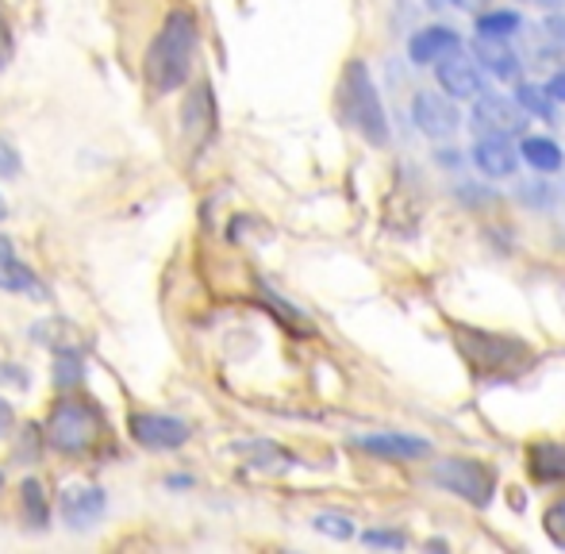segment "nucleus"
Listing matches in <instances>:
<instances>
[{
  "mask_svg": "<svg viewBox=\"0 0 565 554\" xmlns=\"http://www.w3.org/2000/svg\"><path fill=\"white\" fill-rule=\"evenodd\" d=\"M196 58V20L178 8L166 15L162 31L147 51V82L154 93H173L189 82V70Z\"/></svg>",
  "mask_w": 565,
  "mask_h": 554,
  "instance_id": "1",
  "label": "nucleus"
},
{
  "mask_svg": "<svg viewBox=\"0 0 565 554\" xmlns=\"http://www.w3.org/2000/svg\"><path fill=\"white\" fill-rule=\"evenodd\" d=\"M339 105L347 124L358 131L362 139H370L373 147H385L388 142V124H385V108H381V97L373 89V77L365 70V62H350L347 74H342L339 85Z\"/></svg>",
  "mask_w": 565,
  "mask_h": 554,
  "instance_id": "2",
  "label": "nucleus"
},
{
  "mask_svg": "<svg viewBox=\"0 0 565 554\" xmlns=\"http://www.w3.org/2000/svg\"><path fill=\"white\" fill-rule=\"evenodd\" d=\"M97 435H100L97 408L82 405V401H62L51 413V424H46V439L62 455H82V450H89L97 443Z\"/></svg>",
  "mask_w": 565,
  "mask_h": 554,
  "instance_id": "3",
  "label": "nucleus"
},
{
  "mask_svg": "<svg viewBox=\"0 0 565 554\" xmlns=\"http://www.w3.org/2000/svg\"><path fill=\"white\" fill-rule=\"evenodd\" d=\"M435 481L477 509H484L497 493V470L489 462H477V458H443V462H435Z\"/></svg>",
  "mask_w": 565,
  "mask_h": 554,
  "instance_id": "4",
  "label": "nucleus"
},
{
  "mask_svg": "<svg viewBox=\"0 0 565 554\" xmlns=\"http://www.w3.org/2000/svg\"><path fill=\"white\" fill-rule=\"evenodd\" d=\"M435 66H439L435 74H439L443 93H450V100H469V97L481 93V66H477L473 58H466L461 46L458 51H450L447 58H439Z\"/></svg>",
  "mask_w": 565,
  "mask_h": 554,
  "instance_id": "5",
  "label": "nucleus"
},
{
  "mask_svg": "<svg viewBox=\"0 0 565 554\" xmlns=\"http://www.w3.org/2000/svg\"><path fill=\"white\" fill-rule=\"evenodd\" d=\"M131 435L150 450H173L189 439V424L173 416H158V413H139L131 416Z\"/></svg>",
  "mask_w": 565,
  "mask_h": 554,
  "instance_id": "6",
  "label": "nucleus"
},
{
  "mask_svg": "<svg viewBox=\"0 0 565 554\" xmlns=\"http://www.w3.org/2000/svg\"><path fill=\"white\" fill-rule=\"evenodd\" d=\"M473 124L484 136H515L523 131V108L512 97H481L473 105Z\"/></svg>",
  "mask_w": 565,
  "mask_h": 554,
  "instance_id": "7",
  "label": "nucleus"
},
{
  "mask_svg": "<svg viewBox=\"0 0 565 554\" xmlns=\"http://www.w3.org/2000/svg\"><path fill=\"white\" fill-rule=\"evenodd\" d=\"M412 116H416L419 131L431 139H447L458 128V113H454L450 97H443V93H419L412 100Z\"/></svg>",
  "mask_w": 565,
  "mask_h": 554,
  "instance_id": "8",
  "label": "nucleus"
},
{
  "mask_svg": "<svg viewBox=\"0 0 565 554\" xmlns=\"http://www.w3.org/2000/svg\"><path fill=\"white\" fill-rule=\"evenodd\" d=\"M473 51H477V62H481V70H489V74L500 77V82H515V77H520V58H515V51L508 46V39L477 35Z\"/></svg>",
  "mask_w": 565,
  "mask_h": 554,
  "instance_id": "9",
  "label": "nucleus"
},
{
  "mask_svg": "<svg viewBox=\"0 0 565 554\" xmlns=\"http://www.w3.org/2000/svg\"><path fill=\"white\" fill-rule=\"evenodd\" d=\"M515 155H520V150H512L508 136H477L473 162H477V170L489 173V178H508V173H515Z\"/></svg>",
  "mask_w": 565,
  "mask_h": 554,
  "instance_id": "10",
  "label": "nucleus"
},
{
  "mask_svg": "<svg viewBox=\"0 0 565 554\" xmlns=\"http://www.w3.org/2000/svg\"><path fill=\"white\" fill-rule=\"evenodd\" d=\"M527 470L543 486H558L565 481V443H535L527 450Z\"/></svg>",
  "mask_w": 565,
  "mask_h": 554,
  "instance_id": "11",
  "label": "nucleus"
},
{
  "mask_svg": "<svg viewBox=\"0 0 565 554\" xmlns=\"http://www.w3.org/2000/svg\"><path fill=\"white\" fill-rule=\"evenodd\" d=\"M461 46V39H458V31H450V28H424L416 39H412V62H419V66H427V62H439V58H447L450 51H458Z\"/></svg>",
  "mask_w": 565,
  "mask_h": 554,
  "instance_id": "12",
  "label": "nucleus"
},
{
  "mask_svg": "<svg viewBox=\"0 0 565 554\" xmlns=\"http://www.w3.org/2000/svg\"><path fill=\"white\" fill-rule=\"evenodd\" d=\"M354 447L370 450V455H385V458H419L427 455V443L416 435H362L354 439Z\"/></svg>",
  "mask_w": 565,
  "mask_h": 554,
  "instance_id": "13",
  "label": "nucleus"
},
{
  "mask_svg": "<svg viewBox=\"0 0 565 554\" xmlns=\"http://www.w3.org/2000/svg\"><path fill=\"white\" fill-rule=\"evenodd\" d=\"M35 274H31V266L23 263L20 255H15V247L8 239H0V289L8 292H31L35 289Z\"/></svg>",
  "mask_w": 565,
  "mask_h": 554,
  "instance_id": "14",
  "label": "nucleus"
},
{
  "mask_svg": "<svg viewBox=\"0 0 565 554\" xmlns=\"http://www.w3.org/2000/svg\"><path fill=\"white\" fill-rule=\"evenodd\" d=\"M62 509H66L70 524L85 528L89 520L100 516V509H105V497H100V489H74V493L62 497Z\"/></svg>",
  "mask_w": 565,
  "mask_h": 554,
  "instance_id": "15",
  "label": "nucleus"
},
{
  "mask_svg": "<svg viewBox=\"0 0 565 554\" xmlns=\"http://www.w3.org/2000/svg\"><path fill=\"white\" fill-rule=\"evenodd\" d=\"M520 155L527 158V162L535 166V170H543V173L562 170V162H565V155H562V147H558V142H554V139H539V136L523 139Z\"/></svg>",
  "mask_w": 565,
  "mask_h": 554,
  "instance_id": "16",
  "label": "nucleus"
},
{
  "mask_svg": "<svg viewBox=\"0 0 565 554\" xmlns=\"http://www.w3.org/2000/svg\"><path fill=\"white\" fill-rule=\"evenodd\" d=\"M515 105H520L527 116L554 120V97L546 89H539V85H520V93H515Z\"/></svg>",
  "mask_w": 565,
  "mask_h": 554,
  "instance_id": "17",
  "label": "nucleus"
},
{
  "mask_svg": "<svg viewBox=\"0 0 565 554\" xmlns=\"http://www.w3.org/2000/svg\"><path fill=\"white\" fill-rule=\"evenodd\" d=\"M515 28H520V15H515V12H484V15H477V35L508 39Z\"/></svg>",
  "mask_w": 565,
  "mask_h": 554,
  "instance_id": "18",
  "label": "nucleus"
},
{
  "mask_svg": "<svg viewBox=\"0 0 565 554\" xmlns=\"http://www.w3.org/2000/svg\"><path fill=\"white\" fill-rule=\"evenodd\" d=\"M543 528H546V535L565 551V497H558V501L543 512Z\"/></svg>",
  "mask_w": 565,
  "mask_h": 554,
  "instance_id": "19",
  "label": "nucleus"
},
{
  "mask_svg": "<svg viewBox=\"0 0 565 554\" xmlns=\"http://www.w3.org/2000/svg\"><path fill=\"white\" fill-rule=\"evenodd\" d=\"M8 58H12V23H8V12L0 4V66H8Z\"/></svg>",
  "mask_w": 565,
  "mask_h": 554,
  "instance_id": "20",
  "label": "nucleus"
},
{
  "mask_svg": "<svg viewBox=\"0 0 565 554\" xmlns=\"http://www.w3.org/2000/svg\"><path fill=\"white\" fill-rule=\"evenodd\" d=\"M316 528H320V532L339 535V540H347V535H350V524L342 516H316Z\"/></svg>",
  "mask_w": 565,
  "mask_h": 554,
  "instance_id": "21",
  "label": "nucleus"
},
{
  "mask_svg": "<svg viewBox=\"0 0 565 554\" xmlns=\"http://www.w3.org/2000/svg\"><path fill=\"white\" fill-rule=\"evenodd\" d=\"M0 173H4V178L20 173V158H15V150L8 147V142H0Z\"/></svg>",
  "mask_w": 565,
  "mask_h": 554,
  "instance_id": "22",
  "label": "nucleus"
},
{
  "mask_svg": "<svg viewBox=\"0 0 565 554\" xmlns=\"http://www.w3.org/2000/svg\"><path fill=\"white\" fill-rule=\"evenodd\" d=\"M365 543H377V547H404V535H396V532H370V535H365Z\"/></svg>",
  "mask_w": 565,
  "mask_h": 554,
  "instance_id": "23",
  "label": "nucleus"
},
{
  "mask_svg": "<svg viewBox=\"0 0 565 554\" xmlns=\"http://www.w3.org/2000/svg\"><path fill=\"white\" fill-rule=\"evenodd\" d=\"M546 93H551L554 100H565V70H562V74H554V77H551V85H546Z\"/></svg>",
  "mask_w": 565,
  "mask_h": 554,
  "instance_id": "24",
  "label": "nucleus"
},
{
  "mask_svg": "<svg viewBox=\"0 0 565 554\" xmlns=\"http://www.w3.org/2000/svg\"><path fill=\"white\" fill-rule=\"evenodd\" d=\"M8 427H12V408H8V401H0V439L8 435Z\"/></svg>",
  "mask_w": 565,
  "mask_h": 554,
  "instance_id": "25",
  "label": "nucleus"
},
{
  "mask_svg": "<svg viewBox=\"0 0 565 554\" xmlns=\"http://www.w3.org/2000/svg\"><path fill=\"white\" fill-rule=\"evenodd\" d=\"M454 4H458V8H466V12H477V8H481L484 0H454Z\"/></svg>",
  "mask_w": 565,
  "mask_h": 554,
  "instance_id": "26",
  "label": "nucleus"
},
{
  "mask_svg": "<svg viewBox=\"0 0 565 554\" xmlns=\"http://www.w3.org/2000/svg\"><path fill=\"white\" fill-rule=\"evenodd\" d=\"M535 4H546V8H558L562 0H535Z\"/></svg>",
  "mask_w": 565,
  "mask_h": 554,
  "instance_id": "27",
  "label": "nucleus"
},
{
  "mask_svg": "<svg viewBox=\"0 0 565 554\" xmlns=\"http://www.w3.org/2000/svg\"><path fill=\"white\" fill-rule=\"evenodd\" d=\"M0 220H4V196H0Z\"/></svg>",
  "mask_w": 565,
  "mask_h": 554,
  "instance_id": "28",
  "label": "nucleus"
},
{
  "mask_svg": "<svg viewBox=\"0 0 565 554\" xmlns=\"http://www.w3.org/2000/svg\"><path fill=\"white\" fill-rule=\"evenodd\" d=\"M562 31H565V28H562Z\"/></svg>",
  "mask_w": 565,
  "mask_h": 554,
  "instance_id": "29",
  "label": "nucleus"
}]
</instances>
